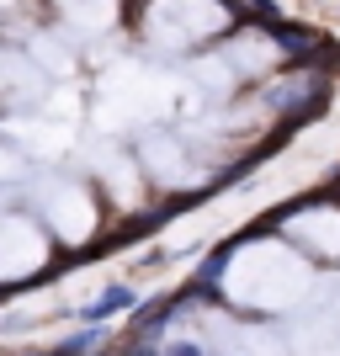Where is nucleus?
Segmentation results:
<instances>
[{"label": "nucleus", "mask_w": 340, "mask_h": 356, "mask_svg": "<svg viewBox=\"0 0 340 356\" xmlns=\"http://www.w3.org/2000/svg\"><path fill=\"white\" fill-rule=\"evenodd\" d=\"M102 341H106L102 330H86V335H70V341H64L59 351H96V346H102Z\"/></svg>", "instance_id": "f03ea898"}, {"label": "nucleus", "mask_w": 340, "mask_h": 356, "mask_svg": "<svg viewBox=\"0 0 340 356\" xmlns=\"http://www.w3.org/2000/svg\"><path fill=\"white\" fill-rule=\"evenodd\" d=\"M133 303H138V293H133V287H112V293H106L102 303L90 309V319H102V314H112V309H133Z\"/></svg>", "instance_id": "f257e3e1"}]
</instances>
